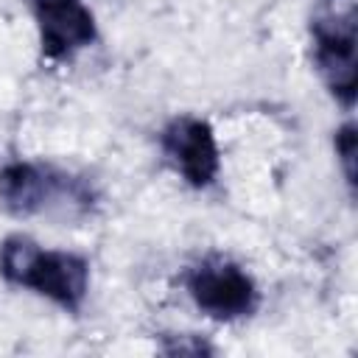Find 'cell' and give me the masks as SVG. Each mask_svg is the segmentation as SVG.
Masks as SVG:
<instances>
[{
    "label": "cell",
    "instance_id": "obj_1",
    "mask_svg": "<svg viewBox=\"0 0 358 358\" xmlns=\"http://www.w3.org/2000/svg\"><path fill=\"white\" fill-rule=\"evenodd\" d=\"M0 274L76 313L90 288V263L76 252L42 249L28 235H8L0 243Z\"/></svg>",
    "mask_w": 358,
    "mask_h": 358
},
{
    "label": "cell",
    "instance_id": "obj_2",
    "mask_svg": "<svg viewBox=\"0 0 358 358\" xmlns=\"http://www.w3.org/2000/svg\"><path fill=\"white\" fill-rule=\"evenodd\" d=\"M95 204L87 179L45 162H8L0 171V207L17 218L84 215Z\"/></svg>",
    "mask_w": 358,
    "mask_h": 358
},
{
    "label": "cell",
    "instance_id": "obj_3",
    "mask_svg": "<svg viewBox=\"0 0 358 358\" xmlns=\"http://www.w3.org/2000/svg\"><path fill=\"white\" fill-rule=\"evenodd\" d=\"M193 302L218 322H235L255 313L260 294L255 280L229 260H204L187 274Z\"/></svg>",
    "mask_w": 358,
    "mask_h": 358
},
{
    "label": "cell",
    "instance_id": "obj_4",
    "mask_svg": "<svg viewBox=\"0 0 358 358\" xmlns=\"http://www.w3.org/2000/svg\"><path fill=\"white\" fill-rule=\"evenodd\" d=\"M313 62L330 92L352 106L355 101V14L352 8L313 20Z\"/></svg>",
    "mask_w": 358,
    "mask_h": 358
},
{
    "label": "cell",
    "instance_id": "obj_5",
    "mask_svg": "<svg viewBox=\"0 0 358 358\" xmlns=\"http://www.w3.org/2000/svg\"><path fill=\"white\" fill-rule=\"evenodd\" d=\"M162 151L190 187L201 190L218 176V143L210 123L201 117H173L162 129Z\"/></svg>",
    "mask_w": 358,
    "mask_h": 358
},
{
    "label": "cell",
    "instance_id": "obj_6",
    "mask_svg": "<svg viewBox=\"0 0 358 358\" xmlns=\"http://www.w3.org/2000/svg\"><path fill=\"white\" fill-rule=\"evenodd\" d=\"M31 3H34L42 53L50 62H64L81 48L95 42L98 36L95 17L84 6V0H31Z\"/></svg>",
    "mask_w": 358,
    "mask_h": 358
},
{
    "label": "cell",
    "instance_id": "obj_7",
    "mask_svg": "<svg viewBox=\"0 0 358 358\" xmlns=\"http://www.w3.org/2000/svg\"><path fill=\"white\" fill-rule=\"evenodd\" d=\"M336 154L344 168V179L350 187H355V126L344 123L336 134Z\"/></svg>",
    "mask_w": 358,
    "mask_h": 358
}]
</instances>
